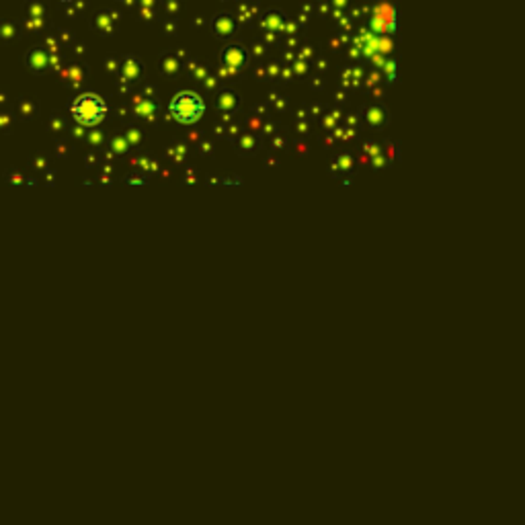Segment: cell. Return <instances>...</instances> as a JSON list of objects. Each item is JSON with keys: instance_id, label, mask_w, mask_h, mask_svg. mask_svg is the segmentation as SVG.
Listing matches in <instances>:
<instances>
[{"instance_id": "6da1fadb", "label": "cell", "mask_w": 525, "mask_h": 525, "mask_svg": "<svg viewBox=\"0 0 525 525\" xmlns=\"http://www.w3.org/2000/svg\"><path fill=\"white\" fill-rule=\"evenodd\" d=\"M70 113H72V117L76 119L78 125H97L105 119L107 103L99 95L87 93V95H80L74 101L72 107H70Z\"/></svg>"}, {"instance_id": "7a4b0ae2", "label": "cell", "mask_w": 525, "mask_h": 525, "mask_svg": "<svg viewBox=\"0 0 525 525\" xmlns=\"http://www.w3.org/2000/svg\"><path fill=\"white\" fill-rule=\"evenodd\" d=\"M168 111H171V115L179 123L191 125V123H197L203 117V113H206V103H203V99L197 93L185 91V93H179L171 101Z\"/></svg>"}, {"instance_id": "3957f363", "label": "cell", "mask_w": 525, "mask_h": 525, "mask_svg": "<svg viewBox=\"0 0 525 525\" xmlns=\"http://www.w3.org/2000/svg\"><path fill=\"white\" fill-rule=\"evenodd\" d=\"M244 60H246V56H244V52H242L240 45H226L224 47L222 62H224V66L228 68V70L238 72L240 68L244 66Z\"/></svg>"}, {"instance_id": "277c9868", "label": "cell", "mask_w": 525, "mask_h": 525, "mask_svg": "<svg viewBox=\"0 0 525 525\" xmlns=\"http://www.w3.org/2000/svg\"><path fill=\"white\" fill-rule=\"evenodd\" d=\"M27 66H29V70L35 72V74H43L47 68H52V66H49L47 52L41 49V47H33L31 52L27 54Z\"/></svg>"}, {"instance_id": "5b68a950", "label": "cell", "mask_w": 525, "mask_h": 525, "mask_svg": "<svg viewBox=\"0 0 525 525\" xmlns=\"http://www.w3.org/2000/svg\"><path fill=\"white\" fill-rule=\"evenodd\" d=\"M133 115L135 117H140V119H154V115H156V105H154V101H150L146 97H133Z\"/></svg>"}, {"instance_id": "8992f818", "label": "cell", "mask_w": 525, "mask_h": 525, "mask_svg": "<svg viewBox=\"0 0 525 525\" xmlns=\"http://www.w3.org/2000/svg\"><path fill=\"white\" fill-rule=\"evenodd\" d=\"M236 25H234V19L230 14H217L215 19H213V33H215V37L217 39H228L232 37V33H234Z\"/></svg>"}, {"instance_id": "52a82bcc", "label": "cell", "mask_w": 525, "mask_h": 525, "mask_svg": "<svg viewBox=\"0 0 525 525\" xmlns=\"http://www.w3.org/2000/svg\"><path fill=\"white\" fill-rule=\"evenodd\" d=\"M285 27H287L285 16L281 12H277V10L267 12L261 19V29H265L269 33H281V31H285Z\"/></svg>"}, {"instance_id": "ba28073f", "label": "cell", "mask_w": 525, "mask_h": 525, "mask_svg": "<svg viewBox=\"0 0 525 525\" xmlns=\"http://www.w3.org/2000/svg\"><path fill=\"white\" fill-rule=\"evenodd\" d=\"M142 72V64L135 56H127L121 64V80L123 82H133Z\"/></svg>"}, {"instance_id": "9c48e42d", "label": "cell", "mask_w": 525, "mask_h": 525, "mask_svg": "<svg viewBox=\"0 0 525 525\" xmlns=\"http://www.w3.org/2000/svg\"><path fill=\"white\" fill-rule=\"evenodd\" d=\"M236 107H238V95L234 91H224L217 97V109L224 115H232L236 111Z\"/></svg>"}, {"instance_id": "30bf717a", "label": "cell", "mask_w": 525, "mask_h": 525, "mask_svg": "<svg viewBox=\"0 0 525 525\" xmlns=\"http://www.w3.org/2000/svg\"><path fill=\"white\" fill-rule=\"evenodd\" d=\"M60 74H62V78H64L66 82H70L72 87H78V84L84 80V76H87V70H84V68H82L80 64H72V66L64 68V70H62Z\"/></svg>"}, {"instance_id": "8fae6325", "label": "cell", "mask_w": 525, "mask_h": 525, "mask_svg": "<svg viewBox=\"0 0 525 525\" xmlns=\"http://www.w3.org/2000/svg\"><path fill=\"white\" fill-rule=\"evenodd\" d=\"M115 19H117V14H113V12H101L95 19V27L103 33V35H111L113 27H115Z\"/></svg>"}, {"instance_id": "7c38bea8", "label": "cell", "mask_w": 525, "mask_h": 525, "mask_svg": "<svg viewBox=\"0 0 525 525\" xmlns=\"http://www.w3.org/2000/svg\"><path fill=\"white\" fill-rule=\"evenodd\" d=\"M160 66H162V68H160L162 74L171 78V76H177V74H179V70H181V66H183V64H181V58H179V56H164Z\"/></svg>"}, {"instance_id": "4fadbf2b", "label": "cell", "mask_w": 525, "mask_h": 525, "mask_svg": "<svg viewBox=\"0 0 525 525\" xmlns=\"http://www.w3.org/2000/svg\"><path fill=\"white\" fill-rule=\"evenodd\" d=\"M365 119H367V123L371 127H378V125H382L386 121V111L382 107H378V105H371L365 111Z\"/></svg>"}, {"instance_id": "5bb4252c", "label": "cell", "mask_w": 525, "mask_h": 525, "mask_svg": "<svg viewBox=\"0 0 525 525\" xmlns=\"http://www.w3.org/2000/svg\"><path fill=\"white\" fill-rule=\"evenodd\" d=\"M236 148H238L240 154H252L257 150V138L252 133H242L240 140L236 142Z\"/></svg>"}, {"instance_id": "9a60e30c", "label": "cell", "mask_w": 525, "mask_h": 525, "mask_svg": "<svg viewBox=\"0 0 525 525\" xmlns=\"http://www.w3.org/2000/svg\"><path fill=\"white\" fill-rule=\"evenodd\" d=\"M19 115L23 117V119H31V117L37 115V105L33 103L31 99H23L19 103Z\"/></svg>"}, {"instance_id": "2e32d148", "label": "cell", "mask_w": 525, "mask_h": 525, "mask_svg": "<svg viewBox=\"0 0 525 525\" xmlns=\"http://www.w3.org/2000/svg\"><path fill=\"white\" fill-rule=\"evenodd\" d=\"M127 150H129V144H127V140H125V135H115V138L111 140V152H113L115 156L125 154Z\"/></svg>"}, {"instance_id": "e0dca14e", "label": "cell", "mask_w": 525, "mask_h": 525, "mask_svg": "<svg viewBox=\"0 0 525 525\" xmlns=\"http://www.w3.org/2000/svg\"><path fill=\"white\" fill-rule=\"evenodd\" d=\"M125 140H127L129 148L140 146V142H142V131H140L138 127H127V129H125Z\"/></svg>"}, {"instance_id": "ac0fdd59", "label": "cell", "mask_w": 525, "mask_h": 525, "mask_svg": "<svg viewBox=\"0 0 525 525\" xmlns=\"http://www.w3.org/2000/svg\"><path fill=\"white\" fill-rule=\"evenodd\" d=\"M0 35H2L4 39H12V37L19 35V27H16L14 23H6V25H2V29H0Z\"/></svg>"}, {"instance_id": "d6986e66", "label": "cell", "mask_w": 525, "mask_h": 525, "mask_svg": "<svg viewBox=\"0 0 525 525\" xmlns=\"http://www.w3.org/2000/svg\"><path fill=\"white\" fill-rule=\"evenodd\" d=\"M64 129H66V119H64V117H60V115H54V117H52V121H49V131L60 133V131H64Z\"/></svg>"}, {"instance_id": "ffe728a7", "label": "cell", "mask_w": 525, "mask_h": 525, "mask_svg": "<svg viewBox=\"0 0 525 525\" xmlns=\"http://www.w3.org/2000/svg\"><path fill=\"white\" fill-rule=\"evenodd\" d=\"M191 74H193V78H197V80H206L208 78V70H206V66H195V64H191Z\"/></svg>"}, {"instance_id": "44dd1931", "label": "cell", "mask_w": 525, "mask_h": 525, "mask_svg": "<svg viewBox=\"0 0 525 525\" xmlns=\"http://www.w3.org/2000/svg\"><path fill=\"white\" fill-rule=\"evenodd\" d=\"M29 19H43V14H45V8L41 4H31L29 6Z\"/></svg>"}, {"instance_id": "7402d4cb", "label": "cell", "mask_w": 525, "mask_h": 525, "mask_svg": "<svg viewBox=\"0 0 525 525\" xmlns=\"http://www.w3.org/2000/svg\"><path fill=\"white\" fill-rule=\"evenodd\" d=\"M103 131H91V135H89V142H91V146L93 148H99V146H103Z\"/></svg>"}, {"instance_id": "603a6c76", "label": "cell", "mask_w": 525, "mask_h": 525, "mask_svg": "<svg viewBox=\"0 0 525 525\" xmlns=\"http://www.w3.org/2000/svg\"><path fill=\"white\" fill-rule=\"evenodd\" d=\"M252 10H257V6H240V21L242 23L250 21V12Z\"/></svg>"}, {"instance_id": "cb8c5ba5", "label": "cell", "mask_w": 525, "mask_h": 525, "mask_svg": "<svg viewBox=\"0 0 525 525\" xmlns=\"http://www.w3.org/2000/svg\"><path fill=\"white\" fill-rule=\"evenodd\" d=\"M171 154L175 156V160L183 158V156H185V146H179V144H177V146H173V148H171Z\"/></svg>"}, {"instance_id": "d4e9b609", "label": "cell", "mask_w": 525, "mask_h": 525, "mask_svg": "<svg viewBox=\"0 0 525 525\" xmlns=\"http://www.w3.org/2000/svg\"><path fill=\"white\" fill-rule=\"evenodd\" d=\"M162 29L166 31V35H175V31H177V23L175 21H166L162 25Z\"/></svg>"}, {"instance_id": "484cf974", "label": "cell", "mask_w": 525, "mask_h": 525, "mask_svg": "<svg viewBox=\"0 0 525 525\" xmlns=\"http://www.w3.org/2000/svg\"><path fill=\"white\" fill-rule=\"evenodd\" d=\"M107 70L109 72H115V70H121V64L117 62V60H113V58H109L107 60Z\"/></svg>"}, {"instance_id": "4316f807", "label": "cell", "mask_w": 525, "mask_h": 525, "mask_svg": "<svg viewBox=\"0 0 525 525\" xmlns=\"http://www.w3.org/2000/svg\"><path fill=\"white\" fill-rule=\"evenodd\" d=\"M27 27L37 31V29H41V27H43V19H29V21H27Z\"/></svg>"}, {"instance_id": "83f0119b", "label": "cell", "mask_w": 525, "mask_h": 525, "mask_svg": "<svg viewBox=\"0 0 525 525\" xmlns=\"http://www.w3.org/2000/svg\"><path fill=\"white\" fill-rule=\"evenodd\" d=\"M338 162H341L338 168H343V171H349V168H351V158L349 156H338Z\"/></svg>"}, {"instance_id": "f1b7e54d", "label": "cell", "mask_w": 525, "mask_h": 525, "mask_svg": "<svg viewBox=\"0 0 525 525\" xmlns=\"http://www.w3.org/2000/svg\"><path fill=\"white\" fill-rule=\"evenodd\" d=\"M267 74H269V78H277V74H279V66H277V64H269Z\"/></svg>"}, {"instance_id": "f546056e", "label": "cell", "mask_w": 525, "mask_h": 525, "mask_svg": "<svg viewBox=\"0 0 525 525\" xmlns=\"http://www.w3.org/2000/svg\"><path fill=\"white\" fill-rule=\"evenodd\" d=\"M273 103H275V107H277V109H285V101H283V97H277V95H273Z\"/></svg>"}, {"instance_id": "4dcf8cb0", "label": "cell", "mask_w": 525, "mask_h": 525, "mask_svg": "<svg viewBox=\"0 0 525 525\" xmlns=\"http://www.w3.org/2000/svg\"><path fill=\"white\" fill-rule=\"evenodd\" d=\"M294 72H298V74H304V72H306V64H304V62H298V64H294Z\"/></svg>"}, {"instance_id": "1f68e13d", "label": "cell", "mask_w": 525, "mask_h": 525, "mask_svg": "<svg viewBox=\"0 0 525 525\" xmlns=\"http://www.w3.org/2000/svg\"><path fill=\"white\" fill-rule=\"evenodd\" d=\"M336 119H338V115H336V113H332L330 117H326V119H324V125H326V127H332Z\"/></svg>"}, {"instance_id": "d6a6232c", "label": "cell", "mask_w": 525, "mask_h": 525, "mask_svg": "<svg viewBox=\"0 0 525 525\" xmlns=\"http://www.w3.org/2000/svg\"><path fill=\"white\" fill-rule=\"evenodd\" d=\"M33 164H35V168H43V166H45V158H43V156L33 158Z\"/></svg>"}, {"instance_id": "836d02e7", "label": "cell", "mask_w": 525, "mask_h": 525, "mask_svg": "<svg viewBox=\"0 0 525 525\" xmlns=\"http://www.w3.org/2000/svg\"><path fill=\"white\" fill-rule=\"evenodd\" d=\"M0 123H2L4 129H8V123H10V117L4 113V115H0Z\"/></svg>"}, {"instance_id": "e575fe53", "label": "cell", "mask_w": 525, "mask_h": 525, "mask_svg": "<svg viewBox=\"0 0 525 525\" xmlns=\"http://www.w3.org/2000/svg\"><path fill=\"white\" fill-rule=\"evenodd\" d=\"M252 49H255V56H263L265 54V45H261V43H255Z\"/></svg>"}, {"instance_id": "d590c367", "label": "cell", "mask_w": 525, "mask_h": 525, "mask_svg": "<svg viewBox=\"0 0 525 525\" xmlns=\"http://www.w3.org/2000/svg\"><path fill=\"white\" fill-rule=\"evenodd\" d=\"M206 87L211 91V89H215L217 87V80L215 78H206Z\"/></svg>"}, {"instance_id": "8d00e7d4", "label": "cell", "mask_w": 525, "mask_h": 525, "mask_svg": "<svg viewBox=\"0 0 525 525\" xmlns=\"http://www.w3.org/2000/svg\"><path fill=\"white\" fill-rule=\"evenodd\" d=\"M166 8H168V12H171V14H175V12H177L181 6H179V4H175V2H171V4H166Z\"/></svg>"}, {"instance_id": "74e56055", "label": "cell", "mask_w": 525, "mask_h": 525, "mask_svg": "<svg viewBox=\"0 0 525 525\" xmlns=\"http://www.w3.org/2000/svg\"><path fill=\"white\" fill-rule=\"evenodd\" d=\"M72 35H70V31H62V41H70Z\"/></svg>"}, {"instance_id": "f35d334b", "label": "cell", "mask_w": 525, "mask_h": 525, "mask_svg": "<svg viewBox=\"0 0 525 525\" xmlns=\"http://www.w3.org/2000/svg\"><path fill=\"white\" fill-rule=\"evenodd\" d=\"M201 152H203V154H210V152H211V144H203L201 146Z\"/></svg>"}, {"instance_id": "ab89813d", "label": "cell", "mask_w": 525, "mask_h": 525, "mask_svg": "<svg viewBox=\"0 0 525 525\" xmlns=\"http://www.w3.org/2000/svg\"><path fill=\"white\" fill-rule=\"evenodd\" d=\"M306 127H308L306 123H300V125H298V129H300V133H304V131H306Z\"/></svg>"}]
</instances>
